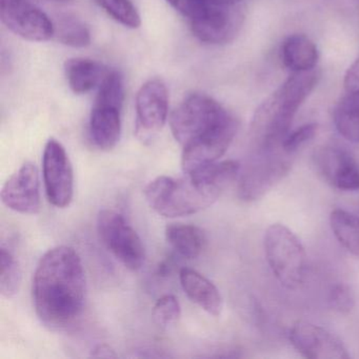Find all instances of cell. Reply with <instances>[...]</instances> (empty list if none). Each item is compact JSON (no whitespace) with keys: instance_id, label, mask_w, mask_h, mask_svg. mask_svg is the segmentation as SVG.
Instances as JSON below:
<instances>
[{"instance_id":"7c38bea8","label":"cell","mask_w":359,"mask_h":359,"mask_svg":"<svg viewBox=\"0 0 359 359\" xmlns=\"http://www.w3.org/2000/svg\"><path fill=\"white\" fill-rule=\"evenodd\" d=\"M1 201L6 207L20 214L33 215L41 211L39 173L36 165L25 163L4 184Z\"/></svg>"},{"instance_id":"cb8c5ba5","label":"cell","mask_w":359,"mask_h":359,"mask_svg":"<svg viewBox=\"0 0 359 359\" xmlns=\"http://www.w3.org/2000/svg\"><path fill=\"white\" fill-rule=\"evenodd\" d=\"M115 22L126 28L137 29L142 25L140 13L131 0H94Z\"/></svg>"},{"instance_id":"5b68a950","label":"cell","mask_w":359,"mask_h":359,"mask_svg":"<svg viewBox=\"0 0 359 359\" xmlns=\"http://www.w3.org/2000/svg\"><path fill=\"white\" fill-rule=\"evenodd\" d=\"M233 115L219 102L205 94L188 96L172 113L170 127L182 147L209 133Z\"/></svg>"},{"instance_id":"52a82bcc","label":"cell","mask_w":359,"mask_h":359,"mask_svg":"<svg viewBox=\"0 0 359 359\" xmlns=\"http://www.w3.org/2000/svg\"><path fill=\"white\" fill-rule=\"evenodd\" d=\"M97 232L102 243L126 268L137 271L146 260V250L140 235L114 210L104 209L97 217Z\"/></svg>"},{"instance_id":"4316f807","label":"cell","mask_w":359,"mask_h":359,"mask_svg":"<svg viewBox=\"0 0 359 359\" xmlns=\"http://www.w3.org/2000/svg\"><path fill=\"white\" fill-rule=\"evenodd\" d=\"M329 302L333 310L341 314H348L354 309V293L348 285L338 283L330 291Z\"/></svg>"},{"instance_id":"9c48e42d","label":"cell","mask_w":359,"mask_h":359,"mask_svg":"<svg viewBox=\"0 0 359 359\" xmlns=\"http://www.w3.org/2000/svg\"><path fill=\"white\" fill-rule=\"evenodd\" d=\"M0 18L11 32L30 41H48L54 37L49 16L27 0H0Z\"/></svg>"},{"instance_id":"ffe728a7","label":"cell","mask_w":359,"mask_h":359,"mask_svg":"<svg viewBox=\"0 0 359 359\" xmlns=\"http://www.w3.org/2000/svg\"><path fill=\"white\" fill-rule=\"evenodd\" d=\"M334 125L338 133L352 144H359V93H348L336 104Z\"/></svg>"},{"instance_id":"ba28073f","label":"cell","mask_w":359,"mask_h":359,"mask_svg":"<svg viewBox=\"0 0 359 359\" xmlns=\"http://www.w3.org/2000/svg\"><path fill=\"white\" fill-rule=\"evenodd\" d=\"M43 176L50 203L60 209L68 207L74 195V173L66 149L54 138L43 151Z\"/></svg>"},{"instance_id":"d6986e66","label":"cell","mask_w":359,"mask_h":359,"mask_svg":"<svg viewBox=\"0 0 359 359\" xmlns=\"http://www.w3.org/2000/svg\"><path fill=\"white\" fill-rule=\"evenodd\" d=\"M165 238L180 256L188 259L198 257L205 245V233L192 224H170L165 228Z\"/></svg>"},{"instance_id":"f546056e","label":"cell","mask_w":359,"mask_h":359,"mask_svg":"<svg viewBox=\"0 0 359 359\" xmlns=\"http://www.w3.org/2000/svg\"><path fill=\"white\" fill-rule=\"evenodd\" d=\"M207 5L218 6V7H232L241 4L243 0H203Z\"/></svg>"},{"instance_id":"6da1fadb","label":"cell","mask_w":359,"mask_h":359,"mask_svg":"<svg viewBox=\"0 0 359 359\" xmlns=\"http://www.w3.org/2000/svg\"><path fill=\"white\" fill-rule=\"evenodd\" d=\"M32 292L41 323L52 329L74 323L87 298V279L79 253L68 245L49 250L37 264Z\"/></svg>"},{"instance_id":"484cf974","label":"cell","mask_w":359,"mask_h":359,"mask_svg":"<svg viewBox=\"0 0 359 359\" xmlns=\"http://www.w3.org/2000/svg\"><path fill=\"white\" fill-rule=\"evenodd\" d=\"M318 131V125L315 123H306L285 136L281 149L287 154L293 155L306 142L312 140Z\"/></svg>"},{"instance_id":"7402d4cb","label":"cell","mask_w":359,"mask_h":359,"mask_svg":"<svg viewBox=\"0 0 359 359\" xmlns=\"http://www.w3.org/2000/svg\"><path fill=\"white\" fill-rule=\"evenodd\" d=\"M54 24V37L69 47L83 48L91 43V33L88 27L74 16H57Z\"/></svg>"},{"instance_id":"f1b7e54d","label":"cell","mask_w":359,"mask_h":359,"mask_svg":"<svg viewBox=\"0 0 359 359\" xmlns=\"http://www.w3.org/2000/svg\"><path fill=\"white\" fill-rule=\"evenodd\" d=\"M344 89L348 93H359V57L353 62L344 75Z\"/></svg>"},{"instance_id":"277c9868","label":"cell","mask_w":359,"mask_h":359,"mask_svg":"<svg viewBox=\"0 0 359 359\" xmlns=\"http://www.w3.org/2000/svg\"><path fill=\"white\" fill-rule=\"evenodd\" d=\"M266 262L281 285L296 290L304 285L306 254L295 234L283 224L269 226L264 234Z\"/></svg>"},{"instance_id":"83f0119b","label":"cell","mask_w":359,"mask_h":359,"mask_svg":"<svg viewBox=\"0 0 359 359\" xmlns=\"http://www.w3.org/2000/svg\"><path fill=\"white\" fill-rule=\"evenodd\" d=\"M167 1L176 11L180 12L190 22L201 16L207 8L211 6L203 3V0H167Z\"/></svg>"},{"instance_id":"8fae6325","label":"cell","mask_w":359,"mask_h":359,"mask_svg":"<svg viewBox=\"0 0 359 359\" xmlns=\"http://www.w3.org/2000/svg\"><path fill=\"white\" fill-rule=\"evenodd\" d=\"M290 341L306 358L348 359V351L339 338L320 325L298 321L290 331Z\"/></svg>"},{"instance_id":"3957f363","label":"cell","mask_w":359,"mask_h":359,"mask_svg":"<svg viewBox=\"0 0 359 359\" xmlns=\"http://www.w3.org/2000/svg\"><path fill=\"white\" fill-rule=\"evenodd\" d=\"M318 81V73H292L254 113L251 136L256 151L280 149L289 134L292 121L302 104L312 93Z\"/></svg>"},{"instance_id":"ac0fdd59","label":"cell","mask_w":359,"mask_h":359,"mask_svg":"<svg viewBox=\"0 0 359 359\" xmlns=\"http://www.w3.org/2000/svg\"><path fill=\"white\" fill-rule=\"evenodd\" d=\"M281 60L292 73L314 70L318 62L316 45L306 35L294 34L281 46Z\"/></svg>"},{"instance_id":"4dcf8cb0","label":"cell","mask_w":359,"mask_h":359,"mask_svg":"<svg viewBox=\"0 0 359 359\" xmlns=\"http://www.w3.org/2000/svg\"><path fill=\"white\" fill-rule=\"evenodd\" d=\"M51 1H54V3L69 4L71 3L72 0H51Z\"/></svg>"},{"instance_id":"9a60e30c","label":"cell","mask_w":359,"mask_h":359,"mask_svg":"<svg viewBox=\"0 0 359 359\" xmlns=\"http://www.w3.org/2000/svg\"><path fill=\"white\" fill-rule=\"evenodd\" d=\"M121 110L116 107L94 104L90 117V136L96 147L111 151L121 135Z\"/></svg>"},{"instance_id":"5bb4252c","label":"cell","mask_w":359,"mask_h":359,"mask_svg":"<svg viewBox=\"0 0 359 359\" xmlns=\"http://www.w3.org/2000/svg\"><path fill=\"white\" fill-rule=\"evenodd\" d=\"M243 15L237 6H210L195 20L191 29L196 39L209 45H222L232 41L243 24Z\"/></svg>"},{"instance_id":"2e32d148","label":"cell","mask_w":359,"mask_h":359,"mask_svg":"<svg viewBox=\"0 0 359 359\" xmlns=\"http://www.w3.org/2000/svg\"><path fill=\"white\" fill-rule=\"evenodd\" d=\"M180 285L191 302L213 316L222 311V298L216 285L197 271L190 268L180 270Z\"/></svg>"},{"instance_id":"7a4b0ae2","label":"cell","mask_w":359,"mask_h":359,"mask_svg":"<svg viewBox=\"0 0 359 359\" xmlns=\"http://www.w3.org/2000/svg\"><path fill=\"white\" fill-rule=\"evenodd\" d=\"M241 163L220 161L197 170L184 177L158 176L149 182L144 196L159 215L175 218L193 215L213 205L224 190L238 178Z\"/></svg>"},{"instance_id":"44dd1931","label":"cell","mask_w":359,"mask_h":359,"mask_svg":"<svg viewBox=\"0 0 359 359\" xmlns=\"http://www.w3.org/2000/svg\"><path fill=\"white\" fill-rule=\"evenodd\" d=\"M330 224L340 245L359 257V218L344 210H334L330 216Z\"/></svg>"},{"instance_id":"8992f818","label":"cell","mask_w":359,"mask_h":359,"mask_svg":"<svg viewBox=\"0 0 359 359\" xmlns=\"http://www.w3.org/2000/svg\"><path fill=\"white\" fill-rule=\"evenodd\" d=\"M292 155L283 149L256 151V154L241 168L237 193L243 201H255L262 198L291 170Z\"/></svg>"},{"instance_id":"e0dca14e","label":"cell","mask_w":359,"mask_h":359,"mask_svg":"<svg viewBox=\"0 0 359 359\" xmlns=\"http://www.w3.org/2000/svg\"><path fill=\"white\" fill-rule=\"evenodd\" d=\"M65 72L70 89L75 94H86L100 87L109 70L95 60L72 58L65 64Z\"/></svg>"},{"instance_id":"30bf717a","label":"cell","mask_w":359,"mask_h":359,"mask_svg":"<svg viewBox=\"0 0 359 359\" xmlns=\"http://www.w3.org/2000/svg\"><path fill=\"white\" fill-rule=\"evenodd\" d=\"M169 94L161 79H151L136 96V134L142 142L152 140L167 123Z\"/></svg>"},{"instance_id":"603a6c76","label":"cell","mask_w":359,"mask_h":359,"mask_svg":"<svg viewBox=\"0 0 359 359\" xmlns=\"http://www.w3.org/2000/svg\"><path fill=\"white\" fill-rule=\"evenodd\" d=\"M22 281L20 264L13 254L1 248L0 250V292L7 298L16 295Z\"/></svg>"},{"instance_id":"4fadbf2b","label":"cell","mask_w":359,"mask_h":359,"mask_svg":"<svg viewBox=\"0 0 359 359\" xmlns=\"http://www.w3.org/2000/svg\"><path fill=\"white\" fill-rule=\"evenodd\" d=\"M318 173L340 191H359V165L348 151L338 147L317 149L313 155Z\"/></svg>"},{"instance_id":"d4e9b609","label":"cell","mask_w":359,"mask_h":359,"mask_svg":"<svg viewBox=\"0 0 359 359\" xmlns=\"http://www.w3.org/2000/svg\"><path fill=\"white\" fill-rule=\"evenodd\" d=\"M182 314L180 302L173 295L159 298L152 311L154 323L163 329H167L180 319Z\"/></svg>"}]
</instances>
